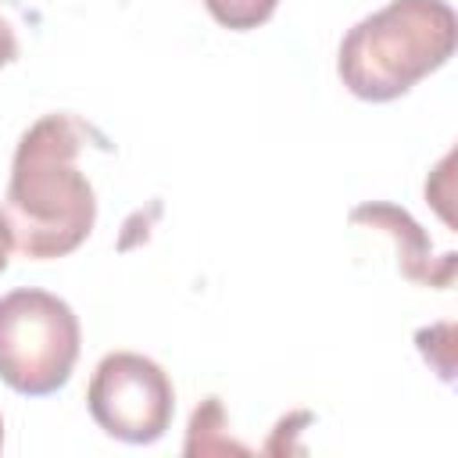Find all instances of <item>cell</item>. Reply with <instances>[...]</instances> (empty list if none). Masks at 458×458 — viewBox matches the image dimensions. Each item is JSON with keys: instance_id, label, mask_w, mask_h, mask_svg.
<instances>
[{"instance_id": "obj_2", "label": "cell", "mask_w": 458, "mask_h": 458, "mask_svg": "<svg viewBox=\"0 0 458 458\" xmlns=\"http://www.w3.org/2000/svg\"><path fill=\"white\" fill-rule=\"evenodd\" d=\"M454 39L458 18L447 0H390L347 29L336 72L358 100H397L454 54Z\"/></svg>"}, {"instance_id": "obj_8", "label": "cell", "mask_w": 458, "mask_h": 458, "mask_svg": "<svg viewBox=\"0 0 458 458\" xmlns=\"http://www.w3.org/2000/svg\"><path fill=\"white\" fill-rule=\"evenodd\" d=\"M11 250H14L11 225H7V218H4V211H0V272H4V268H7V261H11Z\"/></svg>"}, {"instance_id": "obj_9", "label": "cell", "mask_w": 458, "mask_h": 458, "mask_svg": "<svg viewBox=\"0 0 458 458\" xmlns=\"http://www.w3.org/2000/svg\"><path fill=\"white\" fill-rule=\"evenodd\" d=\"M0 447H4V419H0Z\"/></svg>"}, {"instance_id": "obj_1", "label": "cell", "mask_w": 458, "mask_h": 458, "mask_svg": "<svg viewBox=\"0 0 458 458\" xmlns=\"http://www.w3.org/2000/svg\"><path fill=\"white\" fill-rule=\"evenodd\" d=\"M86 140H107L68 111L43 114L18 140L4 218L11 225L14 250L25 258L72 254L97 222V197L86 175L75 168Z\"/></svg>"}, {"instance_id": "obj_4", "label": "cell", "mask_w": 458, "mask_h": 458, "mask_svg": "<svg viewBox=\"0 0 458 458\" xmlns=\"http://www.w3.org/2000/svg\"><path fill=\"white\" fill-rule=\"evenodd\" d=\"M86 404L93 422L122 440V444H154L165 437L172 411H175V390L168 372L143 354L114 351L104 354L93 369Z\"/></svg>"}, {"instance_id": "obj_6", "label": "cell", "mask_w": 458, "mask_h": 458, "mask_svg": "<svg viewBox=\"0 0 458 458\" xmlns=\"http://www.w3.org/2000/svg\"><path fill=\"white\" fill-rule=\"evenodd\" d=\"M276 4L279 0H204L208 14L233 32H247V29L265 25L276 14Z\"/></svg>"}, {"instance_id": "obj_5", "label": "cell", "mask_w": 458, "mask_h": 458, "mask_svg": "<svg viewBox=\"0 0 458 458\" xmlns=\"http://www.w3.org/2000/svg\"><path fill=\"white\" fill-rule=\"evenodd\" d=\"M351 222L354 225L383 229L397 243V268H401V276H408L411 283H422V286H451V279H454V254L433 258L426 233L419 229V222L404 208L386 204V200H369V204H358L351 211Z\"/></svg>"}, {"instance_id": "obj_3", "label": "cell", "mask_w": 458, "mask_h": 458, "mask_svg": "<svg viewBox=\"0 0 458 458\" xmlns=\"http://www.w3.org/2000/svg\"><path fill=\"white\" fill-rule=\"evenodd\" d=\"M79 318L57 293L21 286L0 297V379L14 394L61 390L79 361Z\"/></svg>"}, {"instance_id": "obj_7", "label": "cell", "mask_w": 458, "mask_h": 458, "mask_svg": "<svg viewBox=\"0 0 458 458\" xmlns=\"http://www.w3.org/2000/svg\"><path fill=\"white\" fill-rule=\"evenodd\" d=\"M14 57H18V39H14L11 21L0 14V68H4V64H11Z\"/></svg>"}]
</instances>
